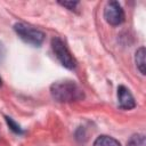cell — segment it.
<instances>
[{"instance_id": "obj_9", "label": "cell", "mask_w": 146, "mask_h": 146, "mask_svg": "<svg viewBox=\"0 0 146 146\" xmlns=\"http://www.w3.org/2000/svg\"><path fill=\"white\" fill-rule=\"evenodd\" d=\"M5 119H6V121H7V124L9 125V128L15 132V133H18V135H22L23 133V130H22V128L11 119V117H9V116H5Z\"/></svg>"}, {"instance_id": "obj_1", "label": "cell", "mask_w": 146, "mask_h": 146, "mask_svg": "<svg viewBox=\"0 0 146 146\" xmlns=\"http://www.w3.org/2000/svg\"><path fill=\"white\" fill-rule=\"evenodd\" d=\"M50 92L59 103H73L84 98L83 90L73 81H57L51 84Z\"/></svg>"}, {"instance_id": "obj_10", "label": "cell", "mask_w": 146, "mask_h": 146, "mask_svg": "<svg viewBox=\"0 0 146 146\" xmlns=\"http://www.w3.org/2000/svg\"><path fill=\"white\" fill-rule=\"evenodd\" d=\"M59 5H62V6H64V7H66V8H68L70 10H74L75 9V7L79 5V2H76V1H71V2H67V1H64V2H59Z\"/></svg>"}, {"instance_id": "obj_3", "label": "cell", "mask_w": 146, "mask_h": 146, "mask_svg": "<svg viewBox=\"0 0 146 146\" xmlns=\"http://www.w3.org/2000/svg\"><path fill=\"white\" fill-rule=\"evenodd\" d=\"M51 48H52V51H54L55 56L57 57V59L60 62V64L64 67H66L68 70H73L76 66L75 58L70 52V50L67 49V47L65 46V43H64V41L62 39H59L58 36L52 38Z\"/></svg>"}, {"instance_id": "obj_2", "label": "cell", "mask_w": 146, "mask_h": 146, "mask_svg": "<svg viewBox=\"0 0 146 146\" xmlns=\"http://www.w3.org/2000/svg\"><path fill=\"white\" fill-rule=\"evenodd\" d=\"M14 31L16 34L26 43L39 47L44 40V33L24 23H16L14 25Z\"/></svg>"}, {"instance_id": "obj_7", "label": "cell", "mask_w": 146, "mask_h": 146, "mask_svg": "<svg viewBox=\"0 0 146 146\" xmlns=\"http://www.w3.org/2000/svg\"><path fill=\"white\" fill-rule=\"evenodd\" d=\"M135 60H136L137 68L140 71L141 74H145V48L144 47H140L136 51Z\"/></svg>"}, {"instance_id": "obj_5", "label": "cell", "mask_w": 146, "mask_h": 146, "mask_svg": "<svg viewBox=\"0 0 146 146\" xmlns=\"http://www.w3.org/2000/svg\"><path fill=\"white\" fill-rule=\"evenodd\" d=\"M117 100L119 106L123 110H132L136 106L135 98L129 91V89L124 86H119L117 88Z\"/></svg>"}, {"instance_id": "obj_11", "label": "cell", "mask_w": 146, "mask_h": 146, "mask_svg": "<svg viewBox=\"0 0 146 146\" xmlns=\"http://www.w3.org/2000/svg\"><path fill=\"white\" fill-rule=\"evenodd\" d=\"M1 83H2V81H1V78H0V86H1Z\"/></svg>"}, {"instance_id": "obj_6", "label": "cell", "mask_w": 146, "mask_h": 146, "mask_svg": "<svg viewBox=\"0 0 146 146\" xmlns=\"http://www.w3.org/2000/svg\"><path fill=\"white\" fill-rule=\"evenodd\" d=\"M94 146H121V144L113 137L103 135L96 138V140L94 141Z\"/></svg>"}, {"instance_id": "obj_8", "label": "cell", "mask_w": 146, "mask_h": 146, "mask_svg": "<svg viewBox=\"0 0 146 146\" xmlns=\"http://www.w3.org/2000/svg\"><path fill=\"white\" fill-rule=\"evenodd\" d=\"M127 146H146V141H145V136L140 135V133H135L132 135L128 143Z\"/></svg>"}, {"instance_id": "obj_4", "label": "cell", "mask_w": 146, "mask_h": 146, "mask_svg": "<svg viewBox=\"0 0 146 146\" xmlns=\"http://www.w3.org/2000/svg\"><path fill=\"white\" fill-rule=\"evenodd\" d=\"M104 18L108 24L113 26L122 24L124 22V11L121 5L117 1L107 2L104 8Z\"/></svg>"}]
</instances>
